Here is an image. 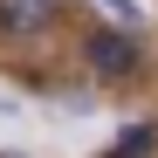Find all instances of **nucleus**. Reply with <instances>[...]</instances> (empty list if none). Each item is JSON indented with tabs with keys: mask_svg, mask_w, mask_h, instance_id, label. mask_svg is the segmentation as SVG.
I'll return each instance as SVG.
<instances>
[{
	"mask_svg": "<svg viewBox=\"0 0 158 158\" xmlns=\"http://www.w3.org/2000/svg\"><path fill=\"white\" fill-rule=\"evenodd\" d=\"M48 14H55V0H0V35H35L48 28Z\"/></svg>",
	"mask_w": 158,
	"mask_h": 158,
	"instance_id": "f03ea898",
	"label": "nucleus"
},
{
	"mask_svg": "<svg viewBox=\"0 0 158 158\" xmlns=\"http://www.w3.org/2000/svg\"><path fill=\"white\" fill-rule=\"evenodd\" d=\"M144 151H151V124H138V131H124L110 158H144Z\"/></svg>",
	"mask_w": 158,
	"mask_h": 158,
	"instance_id": "7ed1b4c3",
	"label": "nucleus"
},
{
	"mask_svg": "<svg viewBox=\"0 0 158 158\" xmlns=\"http://www.w3.org/2000/svg\"><path fill=\"white\" fill-rule=\"evenodd\" d=\"M96 7L110 14V21H117L124 35H131V28H138V21H144V14H138V0H96Z\"/></svg>",
	"mask_w": 158,
	"mask_h": 158,
	"instance_id": "20e7f679",
	"label": "nucleus"
},
{
	"mask_svg": "<svg viewBox=\"0 0 158 158\" xmlns=\"http://www.w3.org/2000/svg\"><path fill=\"white\" fill-rule=\"evenodd\" d=\"M83 55H89L96 76H131V69H138V41H131L124 28H103V35L83 41Z\"/></svg>",
	"mask_w": 158,
	"mask_h": 158,
	"instance_id": "f257e3e1",
	"label": "nucleus"
}]
</instances>
